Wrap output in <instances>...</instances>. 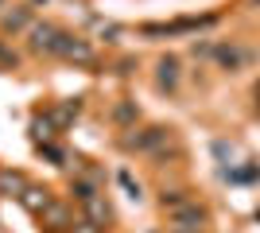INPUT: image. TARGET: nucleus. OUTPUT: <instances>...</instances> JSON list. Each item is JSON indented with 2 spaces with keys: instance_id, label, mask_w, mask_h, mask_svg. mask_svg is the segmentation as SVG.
Segmentation results:
<instances>
[{
  "instance_id": "7",
  "label": "nucleus",
  "mask_w": 260,
  "mask_h": 233,
  "mask_svg": "<svg viewBox=\"0 0 260 233\" xmlns=\"http://www.w3.org/2000/svg\"><path fill=\"white\" fill-rule=\"evenodd\" d=\"M175 78H179V62H175V58H163L159 62V82L163 86H175Z\"/></svg>"
},
{
  "instance_id": "5",
  "label": "nucleus",
  "mask_w": 260,
  "mask_h": 233,
  "mask_svg": "<svg viewBox=\"0 0 260 233\" xmlns=\"http://www.w3.org/2000/svg\"><path fill=\"white\" fill-rule=\"evenodd\" d=\"M217 62H221V66H241V62H245V51H237V47H217Z\"/></svg>"
},
{
  "instance_id": "8",
  "label": "nucleus",
  "mask_w": 260,
  "mask_h": 233,
  "mask_svg": "<svg viewBox=\"0 0 260 233\" xmlns=\"http://www.w3.org/2000/svg\"><path fill=\"white\" fill-rule=\"evenodd\" d=\"M163 206L179 210V206H186V194H183V190H171V194H163Z\"/></svg>"
},
{
  "instance_id": "4",
  "label": "nucleus",
  "mask_w": 260,
  "mask_h": 233,
  "mask_svg": "<svg viewBox=\"0 0 260 233\" xmlns=\"http://www.w3.org/2000/svg\"><path fill=\"white\" fill-rule=\"evenodd\" d=\"M86 210H89V225H98V229H105V222H109V206L101 198H89L86 202Z\"/></svg>"
},
{
  "instance_id": "9",
  "label": "nucleus",
  "mask_w": 260,
  "mask_h": 233,
  "mask_svg": "<svg viewBox=\"0 0 260 233\" xmlns=\"http://www.w3.org/2000/svg\"><path fill=\"white\" fill-rule=\"evenodd\" d=\"M0 187H4V190H20L23 179H20V175H0Z\"/></svg>"
},
{
  "instance_id": "3",
  "label": "nucleus",
  "mask_w": 260,
  "mask_h": 233,
  "mask_svg": "<svg viewBox=\"0 0 260 233\" xmlns=\"http://www.w3.org/2000/svg\"><path fill=\"white\" fill-rule=\"evenodd\" d=\"M163 140H167V128H144L140 136H132L128 144L136 148V152H152V148H159Z\"/></svg>"
},
{
  "instance_id": "1",
  "label": "nucleus",
  "mask_w": 260,
  "mask_h": 233,
  "mask_svg": "<svg viewBox=\"0 0 260 233\" xmlns=\"http://www.w3.org/2000/svg\"><path fill=\"white\" fill-rule=\"evenodd\" d=\"M202 222H206V210L194 206V202H186V206L171 210V229H202Z\"/></svg>"
},
{
  "instance_id": "11",
  "label": "nucleus",
  "mask_w": 260,
  "mask_h": 233,
  "mask_svg": "<svg viewBox=\"0 0 260 233\" xmlns=\"http://www.w3.org/2000/svg\"><path fill=\"white\" fill-rule=\"evenodd\" d=\"M74 233H98V225H82V229H74Z\"/></svg>"
},
{
  "instance_id": "10",
  "label": "nucleus",
  "mask_w": 260,
  "mask_h": 233,
  "mask_svg": "<svg viewBox=\"0 0 260 233\" xmlns=\"http://www.w3.org/2000/svg\"><path fill=\"white\" fill-rule=\"evenodd\" d=\"M132 117H136V109H132V105H120V109H117V121H132Z\"/></svg>"
},
{
  "instance_id": "6",
  "label": "nucleus",
  "mask_w": 260,
  "mask_h": 233,
  "mask_svg": "<svg viewBox=\"0 0 260 233\" xmlns=\"http://www.w3.org/2000/svg\"><path fill=\"white\" fill-rule=\"evenodd\" d=\"M62 55H66V58H78V62H89V58H93V51H89V47H82V43H70V39H66V43H62Z\"/></svg>"
},
{
  "instance_id": "2",
  "label": "nucleus",
  "mask_w": 260,
  "mask_h": 233,
  "mask_svg": "<svg viewBox=\"0 0 260 233\" xmlns=\"http://www.w3.org/2000/svg\"><path fill=\"white\" fill-rule=\"evenodd\" d=\"M31 43L39 47V51H54V55H62L66 35H58L51 23H39V27H31Z\"/></svg>"
},
{
  "instance_id": "12",
  "label": "nucleus",
  "mask_w": 260,
  "mask_h": 233,
  "mask_svg": "<svg viewBox=\"0 0 260 233\" xmlns=\"http://www.w3.org/2000/svg\"><path fill=\"white\" fill-rule=\"evenodd\" d=\"M256 101H260V82H256Z\"/></svg>"
}]
</instances>
